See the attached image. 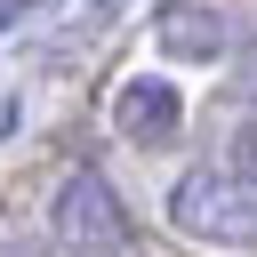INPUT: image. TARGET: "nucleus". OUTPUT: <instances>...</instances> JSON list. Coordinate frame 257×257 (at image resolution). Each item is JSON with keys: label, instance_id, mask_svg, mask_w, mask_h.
I'll return each instance as SVG.
<instances>
[{"label": "nucleus", "instance_id": "obj_1", "mask_svg": "<svg viewBox=\"0 0 257 257\" xmlns=\"http://www.w3.org/2000/svg\"><path fill=\"white\" fill-rule=\"evenodd\" d=\"M169 225L201 249H257V185L241 169L201 161L169 185Z\"/></svg>", "mask_w": 257, "mask_h": 257}, {"label": "nucleus", "instance_id": "obj_2", "mask_svg": "<svg viewBox=\"0 0 257 257\" xmlns=\"http://www.w3.org/2000/svg\"><path fill=\"white\" fill-rule=\"evenodd\" d=\"M48 241L72 249V257H120L137 241V225H128V209H120V193H112L104 169L72 161L56 177V193H48Z\"/></svg>", "mask_w": 257, "mask_h": 257}, {"label": "nucleus", "instance_id": "obj_3", "mask_svg": "<svg viewBox=\"0 0 257 257\" xmlns=\"http://www.w3.org/2000/svg\"><path fill=\"white\" fill-rule=\"evenodd\" d=\"M153 32H161L169 56H193V64H225V56L249 40L225 0H169V8L153 16Z\"/></svg>", "mask_w": 257, "mask_h": 257}, {"label": "nucleus", "instance_id": "obj_4", "mask_svg": "<svg viewBox=\"0 0 257 257\" xmlns=\"http://www.w3.org/2000/svg\"><path fill=\"white\" fill-rule=\"evenodd\" d=\"M112 128H120L128 145H169V137L185 128V88H177L169 72H128V80L112 88Z\"/></svg>", "mask_w": 257, "mask_h": 257}, {"label": "nucleus", "instance_id": "obj_5", "mask_svg": "<svg viewBox=\"0 0 257 257\" xmlns=\"http://www.w3.org/2000/svg\"><path fill=\"white\" fill-rule=\"evenodd\" d=\"M233 169H241V177H249V185H257V120H249V128H241V137H233Z\"/></svg>", "mask_w": 257, "mask_h": 257}, {"label": "nucleus", "instance_id": "obj_6", "mask_svg": "<svg viewBox=\"0 0 257 257\" xmlns=\"http://www.w3.org/2000/svg\"><path fill=\"white\" fill-rule=\"evenodd\" d=\"M8 128H16V96L0 88V137H8Z\"/></svg>", "mask_w": 257, "mask_h": 257}, {"label": "nucleus", "instance_id": "obj_7", "mask_svg": "<svg viewBox=\"0 0 257 257\" xmlns=\"http://www.w3.org/2000/svg\"><path fill=\"white\" fill-rule=\"evenodd\" d=\"M0 257H48V249H32V241H0Z\"/></svg>", "mask_w": 257, "mask_h": 257}, {"label": "nucleus", "instance_id": "obj_8", "mask_svg": "<svg viewBox=\"0 0 257 257\" xmlns=\"http://www.w3.org/2000/svg\"><path fill=\"white\" fill-rule=\"evenodd\" d=\"M88 8H96V16H104V8H120V0H88Z\"/></svg>", "mask_w": 257, "mask_h": 257}]
</instances>
